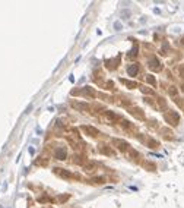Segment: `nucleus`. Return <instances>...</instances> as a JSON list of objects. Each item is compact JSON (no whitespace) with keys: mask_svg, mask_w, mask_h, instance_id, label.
<instances>
[{"mask_svg":"<svg viewBox=\"0 0 184 208\" xmlns=\"http://www.w3.org/2000/svg\"><path fill=\"white\" fill-rule=\"evenodd\" d=\"M165 120H167L168 123H171V125L175 126V125L178 123V120H180V116H178L175 111H171V110H169V111L165 113Z\"/></svg>","mask_w":184,"mask_h":208,"instance_id":"f257e3e1","label":"nucleus"},{"mask_svg":"<svg viewBox=\"0 0 184 208\" xmlns=\"http://www.w3.org/2000/svg\"><path fill=\"white\" fill-rule=\"evenodd\" d=\"M117 119V116H116V113H113V111H104V114H102V120H105L107 123H113V122Z\"/></svg>","mask_w":184,"mask_h":208,"instance_id":"f03ea898","label":"nucleus"},{"mask_svg":"<svg viewBox=\"0 0 184 208\" xmlns=\"http://www.w3.org/2000/svg\"><path fill=\"white\" fill-rule=\"evenodd\" d=\"M82 129H84L85 132L89 135V136H97V135H100V131L97 129V128H92V126H88V125H84L82 126Z\"/></svg>","mask_w":184,"mask_h":208,"instance_id":"7ed1b4c3","label":"nucleus"},{"mask_svg":"<svg viewBox=\"0 0 184 208\" xmlns=\"http://www.w3.org/2000/svg\"><path fill=\"white\" fill-rule=\"evenodd\" d=\"M72 107L76 108V110H84V111H88V110H89V104L81 103V101H72Z\"/></svg>","mask_w":184,"mask_h":208,"instance_id":"20e7f679","label":"nucleus"},{"mask_svg":"<svg viewBox=\"0 0 184 208\" xmlns=\"http://www.w3.org/2000/svg\"><path fill=\"white\" fill-rule=\"evenodd\" d=\"M161 63H159V60L156 59V57H151L149 59V69L152 70H159L161 69V66H159Z\"/></svg>","mask_w":184,"mask_h":208,"instance_id":"39448f33","label":"nucleus"},{"mask_svg":"<svg viewBox=\"0 0 184 208\" xmlns=\"http://www.w3.org/2000/svg\"><path fill=\"white\" fill-rule=\"evenodd\" d=\"M56 157L59 160H66V148L65 147H60L56 150Z\"/></svg>","mask_w":184,"mask_h":208,"instance_id":"423d86ee","label":"nucleus"},{"mask_svg":"<svg viewBox=\"0 0 184 208\" xmlns=\"http://www.w3.org/2000/svg\"><path fill=\"white\" fill-rule=\"evenodd\" d=\"M114 144L118 145L120 150H130V145L126 142V141H121V139H114Z\"/></svg>","mask_w":184,"mask_h":208,"instance_id":"0eeeda50","label":"nucleus"},{"mask_svg":"<svg viewBox=\"0 0 184 208\" xmlns=\"http://www.w3.org/2000/svg\"><path fill=\"white\" fill-rule=\"evenodd\" d=\"M54 172H56V174H59V176L63 177V179H69V177H70L69 170H65V169H54Z\"/></svg>","mask_w":184,"mask_h":208,"instance_id":"6e6552de","label":"nucleus"},{"mask_svg":"<svg viewBox=\"0 0 184 208\" xmlns=\"http://www.w3.org/2000/svg\"><path fill=\"white\" fill-rule=\"evenodd\" d=\"M137 72H139V65H130V66L127 68V73H129L130 76H134Z\"/></svg>","mask_w":184,"mask_h":208,"instance_id":"1a4fd4ad","label":"nucleus"},{"mask_svg":"<svg viewBox=\"0 0 184 208\" xmlns=\"http://www.w3.org/2000/svg\"><path fill=\"white\" fill-rule=\"evenodd\" d=\"M95 167H97V164H95V163H92V161H89V163L84 164V170H85V172H94V170H95Z\"/></svg>","mask_w":184,"mask_h":208,"instance_id":"9d476101","label":"nucleus"},{"mask_svg":"<svg viewBox=\"0 0 184 208\" xmlns=\"http://www.w3.org/2000/svg\"><path fill=\"white\" fill-rule=\"evenodd\" d=\"M82 94L88 95V97H94V95H95V91H94L91 87H85L84 91H82Z\"/></svg>","mask_w":184,"mask_h":208,"instance_id":"9b49d317","label":"nucleus"},{"mask_svg":"<svg viewBox=\"0 0 184 208\" xmlns=\"http://www.w3.org/2000/svg\"><path fill=\"white\" fill-rule=\"evenodd\" d=\"M121 82H123L126 87H129V88H136V87H137V84H136V82H130V81H126V79H121Z\"/></svg>","mask_w":184,"mask_h":208,"instance_id":"f8f14e48","label":"nucleus"},{"mask_svg":"<svg viewBox=\"0 0 184 208\" xmlns=\"http://www.w3.org/2000/svg\"><path fill=\"white\" fill-rule=\"evenodd\" d=\"M101 153H104V154H107V156H111V154H113V151H111L110 148H104V147L101 148Z\"/></svg>","mask_w":184,"mask_h":208,"instance_id":"ddd939ff","label":"nucleus"},{"mask_svg":"<svg viewBox=\"0 0 184 208\" xmlns=\"http://www.w3.org/2000/svg\"><path fill=\"white\" fill-rule=\"evenodd\" d=\"M136 52H137V47H133V49H132V52H130V54H129V57H130V59H133L134 56H136Z\"/></svg>","mask_w":184,"mask_h":208,"instance_id":"4468645a","label":"nucleus"},{"mask_svg":"<svg viewBox=\"0 0 184 208\" xmlns=\"http://www.w3.org/2000/svg\"><path fill=\"white\" fill-rule=\"evenodd\" d=\"M91 182H94V183H102L104 179H102V177H95V179H92Z\"/></svg>","mask_w":184,"mask_h":208,"instance_id":"2eb2a0df","label":"nucleus"},{"mask_svg":"<svg viewBox=\"0 0 184 208\" xmlns=\"http://www.w3.org/2000/svg\"><path fill=\"white\" fill-rule=\"evenodd\" d=\"M148 82H149V84H152L153 87H155V84H156V82H155V78H153V76H151V75L148 76Z\"/></svg>","mask_w":184,"mask_h":208,"instance_id":"dca6fc26","label":"nucleus"},{"mask_svg":"<svg viewBox=\"0 0 184 208\" xmlns=\"http://www.w3.org/2000/svg\"><path fill=\"white\" fill-rule=\"evenodd\" d=\"M114 28H117V31H120V30H121V24H120V22H116V24H114Z\"/></svg>","mask_w":184,"mask_h":208,"instance_id":"f3484780","label":"nucleus"},{"mask_svg":"<svg viewBox=\"0 0 184 208\" xmlns=\"http://www.w3.org/2000/svg\"><path fill=\"white\" fill-rule=\"evenodd\" d=\"M169 94H171V95H175V94H177V91H175V88H174V87H171V89H169Z\"/></svg>","mask_w":184,"mask_h":208,"instance_id":"a211bd4d","label":"nucleus"},{"mask_svg":"<svg viewBox=\"0 0 184 208\" xmlns=\"http://www.w3.org/2000/svg\"><path fill=\"white\" fill-rule=\"evenodd\" d=\"M183 91H184V85H183Z\"/></svg>","mask_w":184,"mask_h":208,"instance_id":"6ab92c4d","label":"nucleus"},{"mask_svg":"<svg viewBox=\"0 0 184 208\" xmlns=\"http://www.w3.org/2000/svg\"><path fill=\"white\" fill-rule=\"evenodd\" d=\"M0 208H1V205H0Z\"/></svg>","mask_w":184,"mask_h":208,"instance_id":"aec40b11","label":"nucleus"}]
</instances>
